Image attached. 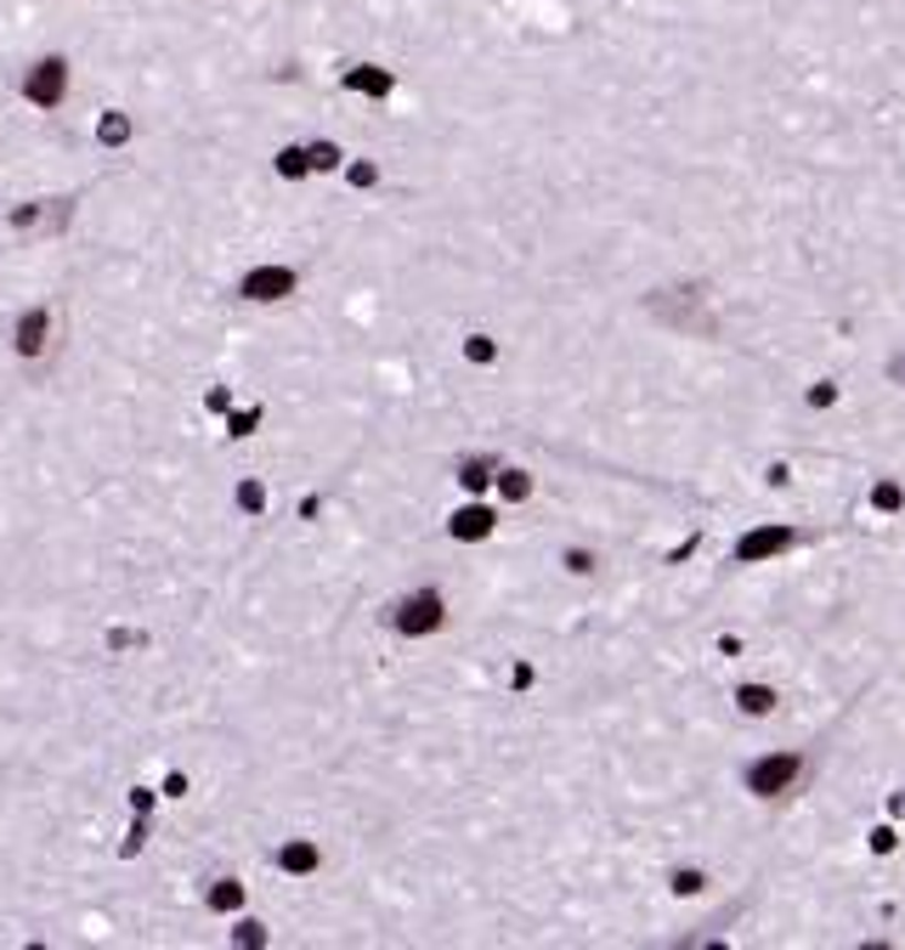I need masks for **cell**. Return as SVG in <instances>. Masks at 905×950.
<instances>
[{
    "mask_svg": "<svg viewBox=\"0 0 905 950\" xmlns=\"http://www.w3.org/2000/svg\"><path fill=\"white\" fill-rule=\"evenodd\" d=\"M69 80H74V63H69L63 52H45V57H34V63L18 74V97H23L29 108H40V114H52V108L69 103Z\"/></svg>",
    "mask_w": 905,
    "mask_h": 950,
    "instance_id": "6da1fadb",
    "label": "cell"
},
{
    "mask_svg": "<svg viewBox=\"0 0 905 950\" xmlns=\"http://www.w3.org/2000/svg\"><path fill=\"white\" fill-rule=\"evenodd\" d=\"M809 775V752H758L741 764V787L753 798H787Z\"/></svg>",
    "mask_w": 905,
    "mask_h": 950,
    "instance_id": "7a4b0ae2",
    "label": "cell"
},
{
    "mask_svg": "<svg viewBox=\"0 0 905 950\" xmlns=\"http://www.w3.org/2000/svg\"><path fill=\"white\" fill-rule=\"evenodd\" d=\"M391 629L402 634V640H431V634H442L448 629V594L442 589H408L397 605H391Z\"/></svg>",
    "mask_w": 905,
    "mask_h": 950,
    "instance_id": "3957f363",
    "label": "cell"
},
{
    "mask_svg": "<svg viewBox=\"0 0 905 950\" xmlns=\"http://www.w3.org/2000/svg\"><path fill=\"white\" fill-rule=\"evenodd\" d=\"M335 85H340V97H357V103H368V108H386V103L397 97V91H402L397 68H386V63H368V57H357V63H340Z\"/></svg>",
    "mask_w": 905,
    "mask_h": 950,
    "instance_id": "277c9868",
    "label": "cell"
},
{
    "mask_svg": "<svg viewBox=\"0 0 905 950\" xmlns=\"http://www.w3.org/2000/svg\"><path fill=\"white\" fill-rule=\"evenodd\" d=\"M295 289H301V272L283 266V261H261V266H250L244 277H238V295L255 300V306H277V300H290Z\"/></svg>",
    "mask_w": 905,
    "mask_h": 950,
    "instance_id": "5b68a950",
    "label": "cell"
},
{
    "mask_svg": "<svg viewBox=\"0 0 905 950\" xmlns=\"http://www.w3.org/2000/svg\"><path fill=\"white\" fill-rule=\"evenodd\" d=\"M52 335H57V312L52 306H23L18 323H12V351L23 362H40L45 351H52Z\"/></svg>",
    "mask_w": 905,
    "mask_h": 950,
    "instance_id": "8992f818",
    "label": "cell"
},
{
    "mask_svg": "<svg viewBox=\"0 0 905 950\" xmlns=\"http://www.w3.org/2000/svg\"><path fill=\"white\" fill-rule=\"evenodd\" d=\"M493 532H498V509L482 504V498H470V504H459L448 515V538L453 543H487Z\"/></svg>",
    "mask_w": 905,
    "mask_h": 950,
    "instance_id": "52a82bcc",
    "label": "cell"
},
{
    "mask_svg": "<svg viewBox=\"0 0 905 950\" xmlns=\"http://www.w3.org/2000/svg\"><path fill=\"white\" fill-rule=\"evenodd\" d=\"M792 543H798V532H792V527H753V532H747V538L736 543V555H730V560H736V566H753V560H776V555H787Z\"/></svg>",
    "mask_w": 905,
    "mask_h": 950,
    "instance_id": "ba28073f",
    "label": "cell"
},
{
    "mask_svg": "<svg viewBox=\"0 0 905 950\" xmlns=\"http://www.w3.org/2000/svg\"><path fill=\"white\" fill-rule=\"evenodd\" d=\"M272 861H277L283 877H312V872L323 866V848H317L312 837H290V843H277Z\"/></svg>",
    "mask_w": 905,
    "mask_h": 950,
    "instance_id": "9c48e42d",
    "label": "cell"
},
{
    "mask_svg": "<svg viewBox=\"0 0 905 950\" xmlns=\"http://www.w3.org/2000/svg\"><path fill=\"white\" fill-rule=\"evenodd\" d=\"M453 482L470 493V498H482V493H493V482H498V458L493 453H470V458H459V469H453Z\"/></svg>",
    "mask_w": 905,
    "mask_h": 950,
    "instance_id": "30bf717a",
    "label": "cell"
},
{
    "mask_svg": "<svg viewBox=\"0 0 905 950\" xmlns=\"http://www.w3.org/2000/svg\"><path fill=\"white\" fill-rule=\"evenodd\" d=\"M244 906H250V888L238 883V877H215V883L204 888V911H210V917H238Z\"/></svg>",
    "mask_w": 905,
    "mask_h": 950,
    "instance_id": "8fae6325",
    "label": "cell"
},
{
    "mask_svg": "<svg viewBox=\"0 0 905 950\" xmlns=\"http://www.w3.org/2000/svg\"><path fill=\"white\" fill-rule=\"evenodd\" d=\"M272 176L277 181H312V154H306V141H283V148L272 154Z\"/></svg>",
    "mask_w": 905,
    "mask_h": 950,
    "instance_id": "7c38bea8",
    "label": "cell"
},
{
    "mask_svg": "<svg viewBox=\"0 0 905 950\" xmlns=\"http://www.w3.org/2000/svg\"><path fill=\"white\" fill-rule=\"evenodd\" d=\"M130 136H136V119L125 108H103V119H97V148L119 154V148H130Z\"/></svg>",
    "mask_w": 905,
    "mask_h": 950,
    "instance_id": "4fadbf2b",
    "label": "cell"
},
{
    "mask_svg": "<svg viewBox=\"0 0 905 950\" xmlns=\"http://www.w3.org/2000/svg\"><path fill=\"white\" fill-rule=\"evenodd\" d=\"M736 707L747 712V719H770V712L781 707V696H776V685H736Z\"/></svg>",
    "mask_w": 905,
    "mask_h": 950,
    "instance_id": "5bb4252c",
    "label": "cell"
},
{
    "mask_svg": "<svg viewBox=\"0 0 905 950\" xmlns=\"http://www.w3.org/2000/svg\"><path fill=\"white\" fill-rule=\"evenodd\" d=\"M493 493H498L504 504H527V498H533V469H520V464H498Z\"/></svg>",
    "mask_w": 905,
    "mask_h": 950,
    "instance_id": "9a60e30c",
    "label": "cell"
},
{
    "mask_svg": "<svg viewBox=\"0 0 905 950\" xmlns=\"http://www.w3.org/2000/svg\"><path fill=\"white\" fill-rule=\"evenodd\" d=\"M306 154H312V176H340L346 170V148L340 141H328V136H317V141H306Z\"/></svg>",
    "mask_w": 905,
    "mask_h": 950,
    "instance_id": "2e32d148",
    "label": "cell"
},
{
    "mask_svg": "<svg viewBox=\"0 0 905 950\" xmlns=\"http://www.w3.org/2000/svg\"><path fill=\"white\" fill-rule=\"evenodd\" d=\"M340 181L351 187V193H373V187L386 181V170H379V159H346Z\"/></svg>",
    "mask_w": 905,
    "mask_h": 950,
    "instance_id": "e0dca14e",
    "label": "cell"
},
{
    "mask_svg": "<svg viewBox=\"0 0 905 950\" xmlns=\"http://www.w3.org/2000/svg\"><path fill=\"white\" fill-rule=\"evenodd\" d=\"M232 504L244 515H266V482H255V475H244V482L232 487Z\"/></svg>",
    "mask_w": 905,
    "mask_h": 950,
    "instance_id": "ac0fdd59",
    "label": "cell"
},
{
    "mask_svg": "<svg viewBox=\"0 0 905 950\" xmlns=\"http://www.w3.org/2000/svg\"><path fill=\"white\" fill-rule=\"evenodd\" d=\"M148 837H154V815H136L130 832H125V843H119V861H136V854L148 848Z\"/></svg>",
    "mask_w": 905,
    "mask_h": 950,
    "instance_id": "d6986e66",
    "label": "cell"
},
{
    "mask_svg": "<svg viewBox=\"0 0 905 950\" xmlns=\"http://www.w3.org/2000/svg\"><path fill=\"white\" fill-rule=\"evenodd\" d=\"M872 509H877V515H894V509H905V487L894 482V475H883V482L872 487Z\"/></svg>",
    "mask_w": 905,
    "mask_h": 950,
    "instance_id": "ffe728a7",
    "label": "cell"
},
{
    "mask_svg": "<svg viewBox=\"0 0 905 950\" xmlns=\"http://www.w3.org/2000/svg\"><path fill=\"white\" fill-rule=\"evenodd\" d=\"M261 419H266L261 408H232V413H227V436H232V442L255 436V424H261Z\"/></svg>",
    "mask_w": 905,
    "mask_h": 950,
    "instance_id": "44dd1931",
    "label": "cell"
},
{
    "mask_svg": "<svg viewBox=\"0 0 905 950\" xmlns=\"http://www.w3.org/2000/svg\"><path fill=\"white\" fill-rule=\"evenodd\" d=\"M464 362L493 368V362H498V340H493V335H470V340H464Z\"/></svg>",
    "mask_w": 905,
    "mask_h": 950,
    "instance_id": "7402d4cb",
    "label": "cell"
},
{
    "mask_svg": "<svg viewBox=\"0 0 905 950\" xmlns=\"http://www.w3.org/2000/svg\"><path fill=\"white\" fill-rule=\"evenodd\" d=\"M141 645H148V634H141V629H108V651L119 656V651H141Z\"/></svg>",
    "mask_w": 905,
    "mask_h": 950,
    "instance_id": "603a6c76",
    "label": "cell"
},
{
    "mask_svg": "<svg viewBox=\"0 0 905 950\" xmlns=\"http://www.w3.org/2000/svg\"><path fill=\"white\" fill-rule=\"evenodd\" d=\"M159 798H165V792H154V787H130V815H154Z\"/></svg>",
    "mask_w": 905,
    "mask_h": 950,
    "instance_id": "cb8c5ba5",
    "label": "cell"
},
{
    "mask_svg": "<svg viewBox=\"0 0 905 950\" xmlns=\"http://www.w3.org/2000/svg\"><path fill=\"white\" fill-rule=\"evenodd\" d=\"M803 402H809V408H832V402H838V379H821V386H809Z\"/></svg>",
    "mask_w": 905,
    "mask_h": 950,
    "instance_id": "d4e9b609",
    "label": "cell"
},
{
    "mask_svg": "<svg viewBox=\"0 0 905 950\" xmlns=\"http://www.w3.org/2000/svg\"><path fill=\"white\" fill-rule=\"evenodd\" d=\"M560 560H566V572H571V578H589V572H594V555H589V549H566Z\"/></svg>",
    "mask_w": 905,
    "mask_h": 950,
    "instance_id": "484cf974",
    "label": "cell"
},
{
    "mask_svg": "<svg viewBox=\"0 0 905 950\" xmlns=\"http://www.w3.org/2000/svg\"><path fill=\"white\" fill-rule=\"evenodd\" d=\"M232 944H266V928H261V922H250V917H238V928H232Z\"/></svg>",
    "mask_w": 905,
    "mask_h": 950,
    "instance_id": "4316f807",
    "label": "cell"
},
{
    "mask_svg": "<svg viewBox=\"0 0 905 950\" xmlns=\"http://www.w3.org/2000/svg\"><path fill=\"white\" fill-rule=\"evenodd\" d=\"M204 413L227 419V413H232V391H227V386H210V391H204Z\"/></svg>",
    "mask_w": 905,
    "mask_h": 950,
    "instance_id": "83f0119b",
    "label": "cell"
},
{
    "mask_svg": "<svg viewBox=\"0 0 905 950\" xmlns=\"http://www.w3.org/2000/svg\"><path fill=\"white\" fill-rule=\"evenodd\" d=\"M702 888H707L702 872H674V894H702Z\"/></svg>",
    "mask_w": 905,
    "mask_h": 950,
    "instance_id": "f1b7e54d",
    "label": "cell"
},
{
    "mask_svg": "<svg viewBox=\"0 0 905 950\" xmlns=\"http://www.w3.org/2000/svg\"><path fill=\"white\" fill-rule=\"evenodd\" d=\"M866 843H872V854H894V826H877Z\"/></svg>",
    "mask_w": 905,
    "mask_h": 950,
    "instance_id": "f546056e",
    "label": "cell"
},
{
    "mask_svg": "<svg viewBox=\"0 0 905 950\" xmlns=\"http://www.w3.org/2000/svg\"><path fill=\"white\" fill-rule=\"evenodd\" d=\"M159 792H165V798H187V775H181V770H170Z\"/></svg>",
    "mask_w": 905,
    "mask_h": 950,
    "instance_id": "4dcf8cb0",
    "label": "cell"
},
{
    "mask_svg": "<svg viewBox=\"0 0 905 950\" xmlns=\"http://www.w3.org/2000/svg\"><path fill=\"white\" fill-rule=\"evenodd\" d=\"M509 685H515V690L533 685V668H527V662H515V668H509Z\"/></svg>",
    "mask_w": 905,
    "mask_h": 950,
    "instance_id": "1f68e13d",
    "label": "cell"
}]
</instances>
